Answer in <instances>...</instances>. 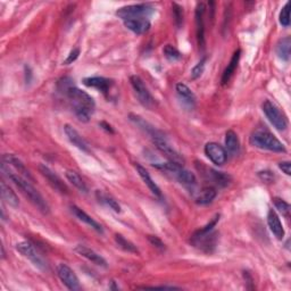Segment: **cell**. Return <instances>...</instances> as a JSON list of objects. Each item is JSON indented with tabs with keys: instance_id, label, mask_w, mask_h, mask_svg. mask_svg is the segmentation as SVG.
<instances>
[{
	"instance_id": "obj_1",
	"label": "cell",
	"mask_w": 291,
	"mask_h": 291,
	"mask_svg": "<svg viewBox=\"0 0 291 291\" xmlns=\"http://www.w3.org/2000/svg\"><path fill=\"white\" fill-rule=\"evenodd\" d=\"M64 85L65 87L63 88V90L67 98H69L76 117L79 118L81 122L85 123L89 122L96 107L93 98L89 95V93H87L86 91L79 89V88L72 86V83H70V85L64 83Z\"/></svg>"
},
{
	"instance_id": "obj_2",
	"label": "cell",
	"mask_w": 291,
	"mask_h": 291,
	"mask_svg": "<svg viewBox=\"0 0 291 291\" xmlns=\"http://www.w3.org/2000/svg\"><path fill=\"white\" fill-rule=\"evenodd\" d=\"M2 170H3V172H7L6 174L8 178L14 182L15 185H16L20 191L23 192L25 197H28L29 200L32 202L36 209L43 213V214H48V213L50 212V207L48 205V202L46 201L43 195H41L40 192L36 190L32 184H31V182L28 179L23 178L22 175H19L17 173L10 172L9 169L7 170L6 165H5L4 163L2 165Z\"/></svg>"
},
{
	"instance_id": "obj_3",
	"label": "cell",
	"mask_w": 291,
	"mask_h": 291,
	"mask_svg": "<svg viewBox=\"0 0 291 291\" xmlns=\"http://www.w3.org/2000/svg\"><path fill=\"white\" fill-rule=\"evenodd\" d=\"M218 221H220V215H216L209 224L199 228L198 231H196L192 235L191 243L194 245V247L198 248L205 253H212L214 251L218 239V235L217 232L214 231V227L216 226Z\"/></svg>"
},
{
	"instance_id": "obj_4",
	"label": "cell",
	"mask_w": 291,
	"mask_h": 291,
	"mask_svg": "<svg viewBox=\"0 0 291 291\" xmlns=\"http://www.w3.org/2000/svg\"><path fill=\"white\" fill-rule=\"evenodd\" d=\"M249 141H251L252 146L259 149L269 150V152H274V153L287 152L284 144L280 141L272 132H269L267 129L264 128H259L255 130V131L252 133Z\"/></svg>"
},
{
	"instance_id": "obj_5",
	"label": "cell",
	"mask_w": 291,
	"mask_h": 291,
	"mask_svg": "<svg viewBox=\"0 0 291 291\" xmlns=\"http://www.w3.org/2000/svg\"><path fill=\"white\" fill-rule=\"evenodd\" d=\"M155 166L165 171V172L171 173L181 184L188 186V188H192V186H195L197 184V179L195 174L190 172V171L185 170L183 166L178 163L169 162L164 164H156Z\"/></svg>"
},
{
	"instance_id": "obj_6",
	"label": "cell",
	"mask_w": 291,
	"mask_h": 291,
	"mask_svg": "<svg viewBox=\"0 0 291 291\" xmlns=\"http://www.w3.org/2000/svg\"><path fill=\"white\" fill-rule=\"evenodd\" d=\"M262 108L265 116L267 117L269 123H271L275 129L280 130V131H283V130L287 129V117H285L284 114L280 111V108L275 105L274 102H272L271 100H265L263 102Z\"/></svg>"
},
{
	"instance_id": "obj_7",
	"label": "cell",
	"mask_w": 291,
	"mask_h": 291,
	"mask_svg": "<svg viewBox=\"0 0 291 291\" xmlns=\"http://www.w3.org/2000/svg\"><path fill=\"white\" fill-rule=\"evenodd\" d=\"M154 12V7L149 4H137V5H129L119 8L116 15L123 20L129 18H138L146 17Z\"/></svg>"
},
{
	"instance_id": "obj_8",
	"label": "cell",
	"mask_w": 291,
	"mask_h": 291,
	"mask_svg": "<svg viewBox=\"0 0 291 291\" xmlns=\"http://www.w3.org/2000/svg\"><path fill=\"white\" fill-rule=\"evenodd\" d=\"M130 82H131V86L134 92H136L139 101L141 102L144 107L152 108L155 103V99L152 96V93L149 92L148 88L146 87L141 77L138 75H132L130 76Z\"/></svg>"
},
{
	"instance_id": "obj_9",
	"label": "cell",
	"mask_w": 291,
	"mask_h": 291,
	"mask_svg": "<svg viewBox=\"0 0 291 291\" xmlns=\"http://www.w3.org/2000/svg\"><path fill=\"white\" fill-rule=\"evenodd\" d=\"M15 248H16V251L22 255V256H24L25 258H28L29 261L32 262V264L35 267L43 269V271H46L47 269L46 262L44 261V258L38 254V252L35 251V248L32 243H30L29 241H20L17 243Z\"/></svg>"
},
{
	"instance_id": "obj_10",
	"label": "cell",
	"mask_w": 291,
	"mask_h": 291,
	"mask_svg": "<svg viewBox=\"0 0 291 291\" xmlns=\"http://www.w3.org/2000/svg\"><path fill=\"white\" fill-rule=\"evenodd\" d=\"M57 275H58L60 281L66 285L67 289L73 291L81 289L79 278L76 277L75 272L73 271L69 265L63 263L57 265Z\"/></svg>"
},
{
	"instance_id": "obj_11",
	"label": "cell",
	"mask_w": 291,
	"mask_h": 291,
	"mask_svg": "<svg viewBox=\"0 0 291 291\" xmlns=\"http://www.w3.org/2000/svg\"><path fill=\"white\" fill-rule=\"evenodd\" d=\"M205 154L217 166L224 165L227 160V153L225 148L217 142L206 143Z\"/></svg>"
},
{
	"instance_id": "obj_12",
	"label": "cell",
	"mask_w": 291,
	"mask_h": 291,
	"mask_svg": "<svg viewBox=\"0 0 291 291\" xmlns=\"http://www.w3.org/2000/svg\"><path fill=\"white\" fill-rule=\"evenodd\" d=\"M39 171H40V173L43 174L44 178L48 181V183L53 186V188L56 190V191H58L60 192V194H63V195H67L69 194V188H67L66 184L63 182V180H61L58 175H57L53 170L49 169L48 166H46L44 164H40L39 165Z\"/></svg>"
},
{
	"instance_id": "obj_13",
	"label": "cell",
	"mask_w": 291,
	"mask_h": 291,
	"mask_svg": "<svg viewBox=\"0 0 291 291\" xmlns=\"http://www.w3.org/2000/svg\"><path fill=\"white\" fill-rule=\"evenodd\" d=\"M153 142L155 143L156 148H157L160 153H163L166 157L169 158L170 162H173V163H178L180 165L183 164V158L181 157V155L176 152V150L172 147V146H170L168 143V141L164 139V137L162 138H156L153 139Z\"/></svg>"
},
{
	"instance_id": "obj_14",
	"label": "cell",
	"mask_w": 291,
	"mask_h": 291,
	"mask_svg": "<svg viewBox=\"0 0 291 291\" xmlns=\"http://www.w3.org/2000/svg\"><path fill=\"white\" fill-rule=\"evenodd\" d=\"M74 251L79 255H81L82 257L87 258L88 261H90L95 265H98V266H101V267H107L106 259L103 258L101 255L96 253L95 251H93V249L87 247L85 245H77L74 248Z\"/></svg>"
},
{
	"instance_id": "obj_15",
	"label": "cell",
	"mask_w": 291,
	"mask_h": 291,
	"mask_svg": "<svg viewBox=\"0 0 291 291\" xmlns=\"http://www.w3.org/2000/svg\"><path fill=\"white\" fill-rule=\"evenodd\" d=\"M64 132L66 134V137L67 139L70 140V142L73 144V146H75V147L77 149H80L82 150V152H85V153H90V149H89V144H88V142L86 141L85 139L82 138L81 134L76 131V130L71 127L70 124H66V126L64 127Z\"/></svg>"
},
{
	"instance_id": "obj_16",
	"label": "cell",
	"mask_w": 291,
	"mask_h": 291,
	"mask_svg": "<svg viewBox=\"0 0 291 291\" xmlns=\"http://www.w3.org/2000/svg\"><path fill=\"white\" fill-rule=\"evenodd\" d=\"M206 12L205 4L199 3L196 7V27H197V39H198L199 47H204L205 45V24H204V15Z\"/></svg>"
},
{
	"instance_id": "obj_17",
	"label": "cell",
	"mask_w": 291,
	"mask_h": 291,
	"mask_svg": "<svg viewBox=\"0 0 291 291\" xmlns=\"http://www.w3.org/2000/svg\"><path fill=\"white\" fill-rule=\"evenodd\" d=\"M126 28L136 34H144L150 29V22L146 17L129 18L123 20Z\"/></svg>"
},
{
	"instance_id": "obj_18",
	"label": "cell",
	"mask_w": 291,
	"mask_h": 291,
	"mask_svg": "<svg viewBox=\"0 0 291 291\" xmlns=\"http://www.w3.org/2000/svg\"><path fill=\"white\" fill-rule=\"evenodd\" d=\"M83 85L89 88H95V89L101 91L103 95H107L113 83L111 80L106 79V77L90 76V77H86V79L83 80Z\"/></svg>"
},
{
	"instance_id": "obj_19",
	"label": "cell",
	"mask_w": 291,
	"mask_h": 291,
	"mask_svg": "<svg viewBox=\"0 0 291 291\" xmlns=\"http://www.w3.org/2000/svg\"><path fill=\"white\" fill-rule=\"evenodd\" d=\"M3 162L6 165H8V166H13L15 170L18 171L19 175H22L23 178L28 179L29 181L32 180V176H31L28 169L25 168V165L22 163V160L18 159L16 156H14L12 154H5L3 156Z\"/></svg>"
},
{
	"instance_id": "obj_20",
	"label": "cell",
	"mask_w": 291,
	"mask_h": 291,
	"mask_svg": "<svg viewBox=\"0 0 291 291\" xmlns=\"http://www.w3.org/2000/svg\"><path fill=\"white\" fill-rule=\"evenodd\" d=\"M267 224L269 230L272 231L273 235L277 237V239L281 240L284 237V230L282 226V223L280 221V218L278 216L277 213L273 210H269L267 213Z\"/></svg>"
},
{
	"instance_id": "obj_21",
	"label": "cell",
	"mask_w": 291,
	"mask_h": 291,
	"mask_svg": "<svg viewBox=\"0 0 291 291\" xmlns=\"http://www.w3.org/2000/svg\"><path fill=\"white\" fill-rule=\"evenodd\" d=\"M71 211H72L73 214L75 215L76 218H79L81 222L86 223L87 225H89L90 227H92L93 230H96L97 232H99V233L103 232L102 226L99 224V223L93 220V218L90 215H88L85 211H82L81 209H79V207L75 206V205L71 206Z\"/></svg>"
},
{
	"instance_id": "obj_22",
	"label": "cell",
	"mask_w": 291,
	"mask_h": 291,
	"mask_svg": "<svg viewBox=\"0 0 291 291\" xmlns=\"http://www.w3.org/2000/svg\"><path fill=\"white\" fill-rule=\"evenodd\" d=\"M136 169H137L138 174L140 175V178L142 179V181L144 182V184L148 186L149 190L152 191L155 196H157V197H159V198H160V197H162V191H160L159 186L156 184V182L153 180L152 176H150L148 171L146 170L143 166H141L140 164L136 165Z\"/></svg>"
},
{
	"instance_id": "obj_23",
	"label": "cell",
	"mask_w": 291,
	"mask_h": 291,
	"mask_svg": "<svg viewBox=\"0 0 291 291\" xmlns=\"http://www.w3.org/2000/svg\"><path fill=\"white\" fill-rule=\"evenodd\" d=\"M175 90H176V93H178V96L180 97V99L183 101L185 105L190 106L191 108L195 106V102H196L195 93L191 91V89L188 86L184 85V83H178L175 87Z\"/></svg>"
},
{
	"instance_id": "obj_24",
	"label": "cell",
	"mask_w": 291,
	"mask_h": 291,
	"mask_svg": "<svg viewBox=\"0 0 291 291\" xmlns=\"http://www.w3.org/2000/svg\"><path fill=\"white\" fill-rule=\"evenodd\" d=\"M240 55H241L240 49H238L236 53L232 55L230 63L227 64L226 69L224 70V72H223V75H222V79H221L222 85H226V83L231 80L232 75L235 74V72H236L237 67H238V64H239V60H240Z\"/></svg>"
},
{
	"instance_id": "obj_25",
	"label": "cell",
	"mask_w": 291,
	"mask_h": 291,
	"mask_svg": "<svg viewBox=\"0 0 291 291\" xmlns=\"http://www.w3.org/2000/svg\"><path fill=\"white\" fill-rule=\"evenodd\" d=\"M225 150L231 156H237L240 153V142H239L237 133L232 130H228L225 133Z\"/></svg>"
},
{
	"instance_id": "obj_26",
	"label": "cell",
	"mask_w": 291,
	"mask_h": 291,
	"mask_svg": "<svg viewBox=\"0 0 291 291\" xmlns=\"http://www.w3.org/2000/svg\"><path fill=\"white\" fill-rule=\"evenodd\" d=\"M0 194H2V198L5 202H7L9 206L12 207H16L19 206V200H18V197L16 196V194L13 191V189L10 188L9 185H7L5 182L3 181L2 183H0Z\"/></svg>"
},
{
	"instance_id": "obj_27",
	"label": "cell",
	"mask_w": 291,
	"mask_h": 291,
	"mask_svg": "<svg viewBox=\"0 0 291 291\" xmlns=\"http://www.w3.org/2000/svg\"><path fill=\"white\" fill-rule=\"evenodd\" d=\"M96 198L98 199V201L101 202V204H103V205H106L107 207H109V209L113 210L114 212H116V213L121 212V206H119L118 202L115 199H114L112 196L105 194L103 191L97 190L96 191Z\"/></svg>"
},
{
	"instance_id": "obj_28",
	"label": "cell",
	"mask_w": 291,
	"mask_h": 291,
	"mask_svg": "<svg viewBox=\"0 0 291 291\" xmlns=\"http://www.w3.org/2000/svg\"><path fill=\"white\" fill-rule=\"evenodd\" d=\"M290 49H291V39L290 36H285L281 39L277 45V54L282 60H289L290 58Z\"/></svg>"
},
{
	"instance_id": "obj_29",
	"label": "cell",
	"mask_w": 291,
	"mask_h": 291,
	"mask_svg": "<svg viewBox=\"0 0 291 291\" xmlns=\"http://www.w3.org/2000/svg\"><path fill=\"white\" fill-rule=\"evenodd\" d=\"M216 197V190L212 186H207V188L202 189L198 196L196 197V202L198 205H209L215 199Z\"/></svg>"
},
{
	"instance_id": "obj_30",
	"label": "cell",
	"mask_w": 291,
	"mask_h": 291,
	"mask_svg": "<svg viewBox=\"0 0 291 291\" xmlns=\"http://www.w3.org/2000/svg\"><path fill=\"white\" fill-rule=\"evenodd\" d=\"M65 176L76 189H79L81 192H88V186L86 184V182L83 181L81 176L76 172H74V171H66Z\"/></svg>"
},
{
	"instance_id": "obj_31",
	"label": "cell",
	"mask_w": 291,
	"mask_h": 291,
	"mask_svg": "<svg viewBox=\"0 0 291 291\" xmlns=\"http://www.w3.org/2000/svg\"><path fill=\"white\" fill-rule=\"evenodd\" d=\"M115 242L117 243V246L119 248L123 249V251H126L128 253H132V254H139L137 246L134 245V243H132L131 241H129L128 239H126L121 235H115Z\"/></svg>"
},
{
	"instance_id": "obj_32",
	"label": "cell",
	"mask_w": 291,
	"mask_h": 291,
	"mask_svg": "<svg viewBox=\"0 0 291 291\" xmlns=\"http://www.w3.org/2000/svg\"><path fill=\"white\" fill-rule=\"evenodd\" d=\"M279 20H280V24H281L284 28H288L290 25V3L285 4L283 8L281 9V12H280Z\"/></svg>"
},
{
	"instance_id": "obj_33",
	"label": "cell",
	"mask_w": 291,
	"mask_h": 291,
	"mask_svg": "<svg viewBox=\"0 0 291 291\" xmlns=\"http://www.w3.org/2000/svg\"><path fill=\"white\" fill-rule=\"evenodd\" d=\"M164 55L166 58L171 61H176L181 58L180 51L175 48V47L171 45H166L164 48Z\"/></svg>"
},
{
	"instance_id": "obj_34",
	"label": "cell",
	"mask_w": 291,
	"mask_h": 291,
	"mask_svg": "<svg viewBox=\"0 0 291 291\" xmlns=\"http://www.w3.org/2000/svg\"><path fill=\"white\" fill-rule=\"evenodd\" d=\"M274 205L277 209L282 213V215L285 217H289L290 215V205L288 204L287 201H284L283 199L280 198H274Z\"/></svg>"
},
{
	"instance_id": "obj_35",
	"label": "cell",
	"mask_w": 291,
	"mask_h": 291,
	"mask_svg": "<svg viewBox=\"0 0 291 291\" xmlns=\"http://www.w3.org/2000/svg\"><path fill=\"white\" fill-rule=\"evenodd\" d=\"M173 15L176 27L180 29L182 23H183V8L178 4H173Z\"/></svg>"
},
{
	"instance_id": "obj_36",
	"label": "cell",
	"mask_w": 291,
	"mask_h": 291,
	"mask_svg": "<svg viewBox=\"0 0 291 291\" xmlns=\"http://www.w3.org/2000/svg\"><path fill=\"white\" fill-rule=\"evenodd\" d=\"M205 63H206V58H202L198 64H197L194 69H192L191 71V77L194 80L196 79H198V77L201 76L202 73H204V70H205Z\"/></svg>"
},
{
	"instance_id": "obj_37",
	"label": "cell",
	"mask_w": 291,
	"mask_h": 291,
	"mask_svg": "<svg viewBox=\"0 0 291 291\" xmlns=\"http://www.w3.org/2000/svg\"><path fill=\"white\" fill-rule=\"evenodd\" d=\"M148 240L149 242L152 243V245L154 247H156L157 249H159V251H164L165 249V245H164V242L160 240V239L158 237H156V236H148Z\"/></svg>"
},
{
	"instance_id": "obj_38",
	"label": "cell",
	"mask_w": 291,
	"mask_h": 291,
	"mask_svg": "<svg viewBox=\"0 0 291 291\" xmlns=\"http://www.w3.org/2000/svg\"><path fill=\"white\" fill-rule=\"evenodd\" d=\"M79 55H80V49H79V48L73 49V50L71 51V53H70V55L67 56V58L64 60V64H65V65L72 64L73 61H75V60L77 59V57H79Z\"/></svg>"
},
{
	"instance_id": "obj_39",
	"label": "cell",
	"mask_w": 291,
	"mask_h": 291,
	"mask_svg": "<svg viewBox=\"0 0 291 291\" xmlns=\"http://www.w3.org/2000/svg\"><path fill=\"white\" fill-rule=\"evenodd\" d=\"M279 168H280V170L282 171L283 173H285L287 174L288 176L289 175H291V164H290V162H281L279 164Z\"/></svg>"
},
{
	"instance_id": "obj_40",
	"label": "cell",
	"mask_w": 291,
	"mask_h": 291,
	"mask_svg": "<svg viewBox=\"0 0 291 291\" xmlns=\"http://www.w3.org/2000/svg\"><path fill=\"white\" fill-rule=\"evenodd\" d=\"M258 175L261 176L262 180H264V181H269L268 176H269V178H272V176H273V175L271 174V172H266V171H265V172H259Z\"/></svg>"
}]
</instances>
